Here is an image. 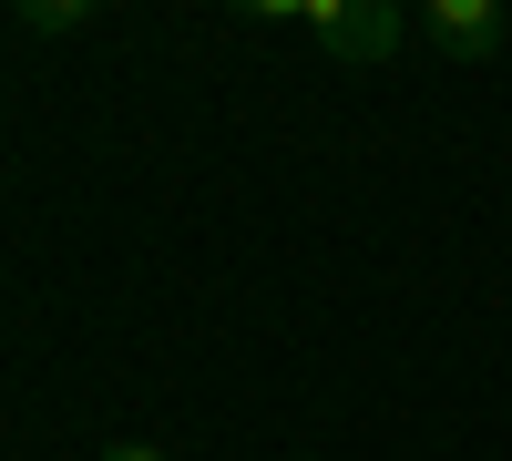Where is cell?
Returning <instances> with one entry per match:
<instances>
[{
  "label": "cell",
  "mask_w": 512,
  "mask_h": 461,
  "mask_svg": "<svg viewBox=\"0 0 512 461\" xmlns=\"http://www.w3.org/2000/svg\"><path fill=\"white\" fill-rule=\"evenodd\" d=\"M297 21H308L318 52L349 62V72H379V62L400 52V31H410V11H390V0H308Z\"/></svg>",
  "instance_id": "obj_1"
},
{
  "label": "cell",
  "mask_w": 512,
  "mask_h": 461,
  "mask_svg": "<svg viewBox=\"0 0 512 461\" xmlns=\"http://www.w3.org/2000/svg\"><path fill=\"white\" fill-rule=\"evenodd\" d=\"M82 21H93V0H21V11H11V31H31V41H62Z\"/></svg>",
  "instance_id": "obj_3"
},
{
  "label": "cell",
  "mask_w": 512,
  "mask_h": 461,
  "mask_svg": "<svg viewBox=\"0 0 512 461\" xmlns=\"http://www.w3.org/2000/svg\"><path fill=\"white\" fill-rule=\"evenodd\" d=\"M93 461H175V451H164V441H103Z\"/></svg>",
  "instance_id": "obj_4"
},
{
  "label": "cell",
  "mask_w": 512,
  "mask_h": 461,
  "mask_svg": "<svg viewBox=\"0 0 512 461\" xmlns=\"http://www.w3.org/2000/svg\"><path fill=\"white\" fill-rule=\"evenodd\" d=\"M410 21L431 31V41H441L451 62H492L502 41H512V11H502V0H420Z\"/></svg>",
  "instance_id": "obj_2"
}]
</instances>
